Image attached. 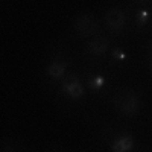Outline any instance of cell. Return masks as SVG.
Segmentation results:
<instances>
[{
	"mask_svg": "<svg viewBox=\"0 0 152 152\" xmlns=\"http://www.w3.org/2000/svg\"><path fill=\"white\" fill-rule=\"evenodd\" d=\"M116 107L125 114V116H134L140 108L138 97L132 91H122L116 96Z\"/></svg>",
	"mask_w": 152,
	"mask_h": 152,
	"instance_id": "1",
	"label": "cell"
},
{
	"mask_svg": "<svg viewBox=\"0 0 152 152\" xmlns=\"http://www.w3.org/2000/svg\"><path fill=\"white\" fill-rule=\"evenodd\" d=\"M75 29L81 37L87 38V37H93L97 32L99 24L91 15L82 14V15H79L78 18L75 20Z\"/></svg>",
	"mask_w": 152,
	"mask_h": 152,
	"instance_id": "2",
	"label": "cell"
},
{
	"mask_svg": "<svg viewBox=\"0 0 152 152\" xmlns=\"http://www.w3.org/2000/svg\"><path fill=\"white\" fill-rule=\"evenodd\" d=\"M62 91L67 93L72 99H79L84 94V88L78 79V76H70L62 84Z\"/></svg>",
	"mask_w": 152,
	"mask_h": 152,
	"instance_id": "3",
	"label": "cell"
},
{
	"mask_svg": "<svg viewBox=\"0 0 152 152\" xmlns=\"http://www.w3.org/2000/svg\"><path fill=\"white\" fill-rule=\"evenodd\" d=\"M105 18H107V24L110 26L111 31H120V29H123L125 21H126V17H125V14L120 9H110L107 12Z\"/></svg>",
	"mask_w": 152,
	"mask_h": 152,
	"instance_id": "4",
	"label": "cell"
},
{
	"mask_svg": "<svg viewBox=\"0 0 152 152\" xmlns=\"http://www.w3.org/2000/svg\"><path fill=\"white\" fill-rule=\"evenodd\" d=\"M107 49H108V40L104 37H96L88 43V50L93 55H102L107 52Z\"/></svg>",
	"mask_w": 152,
	"mask_h": 152,
	"instance_id": "5",
	"label": "cell"
},
{
	"mask_svg": "<svg viewBox=\"0 0 152 152\" xmlns=\"http://www.w3.org/2000/svg\"><path fill=\"white\" fill-rule=\"evenodd\" d=\"M47 73H49L50 78H53V79L62 78L64 73H66V62H62V61H53L52 64L49 66Z\"/></svg>",
	"mask_w": 152,
	"mask_h": 152,
	"instance_id": "6",
	"label": "cell"
},
{
	"mask_svg": "<svg viewBox=\"0 0 152 152\" xmlns=\"http://www.w3.org/2000/svg\"><path fill=\"white\" fill-rule=\"evenodd\" d=\"M132 146H134V142L131 137H122L113 143V151L114 152H128L129 149H132Z\"/></svg>",
	"mask_w": 152,
	"mask_h": 152,
	"instance_id": "7",
	"label": "cell"
},
{
	"mask_svg": "<svg viewBox=\"0 0 152 152\" xmlns=\"http://www.w3.org/2000/svg\"><path fill=\"white\" fill-rule=\"evenodd\" d=\"M104 84H105V79L102 78V76H93V78L88 81V85H90L93 90H100V88L104 87Z\"/></svg>",
	"mask_w": 152,
	"mask_h": 152,
	"instance_id": "8",
	"label": "cell"
},
{
	"mask_svg": "<svg viewBox=\"0 0 152 152\" xmlns=\"http://www.w3.org/2000/svg\"><path fill=\"white\" fill-rule=\"evenodd\" d=\"M149 18V14H148V11H140L138 12V15H137V23L138 24H145Z\"/></svg>",
	"mask_w": 152,
	"mask_h": 152,
	"instance_id": "9",
	"label": "cell"
},
{
	"mask_svg": "<svg viewBox=\"0 0 152 152\" xmlns=\"http://www.w3.org/2000/svg\"><path fill=\"white\" fill-rule=\"evenodd\" d=\"M113 56L116 58V59H125V58H126V55L122 52V50H119V49H116V50L113 52Z\"/></svg>",
	"mask_w": 152,
	"mask_h": 152,
	"instance_id": "10",
	"label": "cell"
},
{
	"mask_svg": "<svg viewBox=\"0 0 152 152\" xmlns=\"http://www.w3.org/2000/svg\"><path fill=\"white\" fill-rule=\"evenodd\" d=\"M138 2H143V3H149V2H152V0H138Z\"/></svg>",
	"mask_w": 152,
	"mask_h": 152,
	"instance_id": "11",
	"label": "cell"
}]
</instances>
